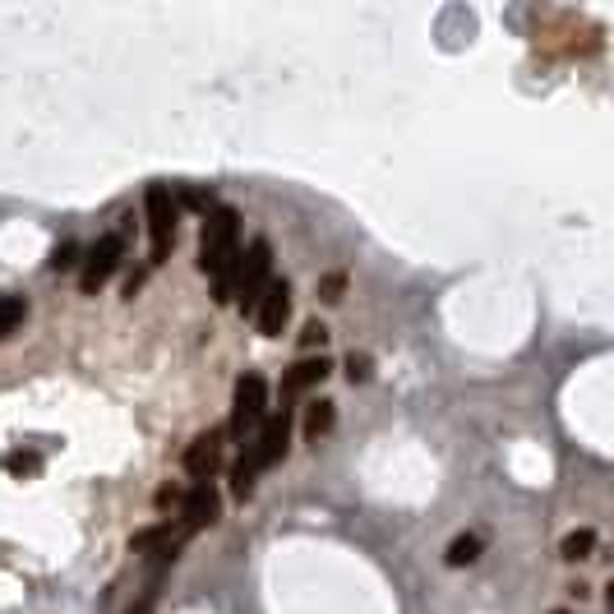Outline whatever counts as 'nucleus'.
<instances>
[{"label":"nucleus","mask_w":614,"mask_h":614,"mask_svg":"<svg viewBox=\"0 0 614 614\" xmlns=\"http://www.w3.org/2000/svg\"><path fill=\"white\" fill-rule=\"evenodd\" d=\"M240 218L236 208H212L204 236H199V268L218 287V300H231V278H236V259H240Z\"/></svg>","instance_id":"obj_1"},{"label":"nucleus","mask_w":614,"mask_h":614,"mask_svg":"<svg viewBox=\"0 0 614 614\" xmlns=\"http://www.w3.org/2000/svg\"><path fill=\"white\" fill-rule=\"evenodd\" d=\"M287 439H291V412L268 416V420L255 429V439H245L240 463L231 467V495H236V499H250V495H255L259 472H268V467L287 453Z\"/></svg>","instance_id":"obj_2"},{"label":"nucleus","mask_w":614,"mask_h":614,"mask_svg":"<svg viewBox=\"0 0 614 614\" xmlns=\"http://www.w3.org/2000/svg\"><path fill=\"white\" fill-rule=\"evenodd\" d=\"M268 268H273V250H268V240L259 236V240H250V250L236 259V278H231V296H236V305H240L245 315H255L264 287L273 283Z\"/></svg>","instance_id":"obj_3"},{"label":"nucleus","mask_w":614,"mask_h":614,"mask_svg":"<svg viewBox=\"0 0 614 614\" xmlns=\"http://www.w3.org/2000/svg\"><path fill=\"white\" fill-rule=\"evenodd\" d=\"M268 420V384L264 375H240L236 379V397H231V439H250L255 429Z\"/></svg>","instance_id":"obj_4"},{"label":"nucleus","mask_w":614,"mask_h":614,"mask_svg":"<svg viewBox=\"0 0 614 614\" xmlns=\"http://www.w3.org/2000/svg\"><path fill=\"white\" fill-rule=\"evenodd\" d=\"M143 212H148V240H152V259L148 264H162L171 255V245H176V218H180L176 195L167 186H148Z\"/></svg>","instance_id":"obj_5"},{"label":"nucleus","mask_w":614,"mask_h":614,"mask_svg":"<svg viewBox=\"0 0 614 614\" xmlns=\"http://www.w3.org/2000/svg\"><path fill=\"white\" fill-rule=\"evenodd\" d=\"M120 255H126V236H120V231L102 236V240L93 245V250H88V259H83V273H79V291H83V296L102 291V287L111 283V273L120 268Z\"/></svg>","instance_id":"obj_6"},{"label":"nucleus","mask_w":614,"mask_h":614,"mask_svg":"<svg viewBox=\"0 0 614 614\" xmlns=\"http://www.w3.org/2000/svg\"><path fill=\"white\" fill-rule=\"evenodd\" d=\"M218 508H222V499H218V489H212V481H195L186 495H180V522H176V532L180 536H195V532L212 527V522H218Z\"/></svg>","instance_id":"obj_7"},{"label":"nucleus","mask_w":614,"mask_h":614,"mask_svg":"<svg viewBox=\"0 0 614 614\" xmlns=\"http://www.w3.org/2000/svg\"><path fill=\"white\" fill-rule=\"evenodd\" d=\"M255 319H259V333H264V337H283V328H287V319H291V287L273 278V283L264 287L259 305H255Z\"/></svg>","instance_id":"obj_8"},{"label":"nucleus","mask_w":614,"mask_h":614,"mask_svg":"<svg viewBox=\"0 0 614 614\" xmlns=\"http://www.w3.org/2000/svg\"><path fill=\"white\" fill-rule=\"evenodd\" d=\"M186 472L195 476V481H212L218 476V467H222V429H204V435L186 448Z\"/></svg>","instance_id":"obj_9"},{"label":"nucleus","mask_w":614,"mask_h":614,"mask_svg":"<svg viewBox=\"0 0 614 614\" xmlns=\"http://www.w3.org/2000/svg\"><path fill=\"white\" fill-rule=\"evenodd\" d=\"M328 370H333V360H328V356H310V360H296L291 370L283 375V397H296V393H305V388L324 384V379H328Z\"/></svg>","instance_id":"obj_10"},{"label":"nucleus","mask_w":614,"mask_h":614,"mask_svg":"<svg viewBox=\"0 0 614 614\" xmlns=\"http://www.w3.org/2000/svg\"><path fill=\"white\" fill-rule=\"evenodd\" d=\"M481 549H485V541L476 536V532H467V536H457L453 545H448V568H467V564H476L481 559Z\"/></svg>","instance_id":"obj_11"},{"label":"nucleus","mask_w":614,"mask_h":614,"mask_svg":"<svg viewBox=\"0 0 614 614\" xmlns=\"http://www.w3.org/2000/svg\"><path fill=\"white\" fill-rule=\"evenodd\" d=\"M333 420H337L333 403H310V412H305V439L319 444V439L328 435V429H333Z\"/></svg>","instance_id":"obj_12"},{"label":"nucleus","mask_w":614,"mask_h":614,"mask_svg":"<svg viewBox=\"0 0 614 614\" xmlns=\"http://www.w3.org/2000/svg\"><path fill=\"white\" fill-rule=\"evenodd\" d=\"M28 319V305L23 296H0V337H14Z\"/></svg>","instance_id":"obj_13"},{"label":"nucleus","mask_w":614,"mask_h":614,"mask_svg":"<svg viewBox=\"0 0 614 614\" xmlns=\"http://www.w3.org/2000/svg\"><path fill=\"white\" fill-rule=\"evenodd\" d=\"M592 549H596V532H568L564 536V545H559V555L568 559V564H577V559H592Z\"/></svg>","instance_id":"obj_14"},{"label":"nucleus","mask_w":614,"mask_h":614,"mask_svg":"<svg viewBox=\"0 0 614 614\" xmlns=\"http://www.w3.org/2000/svg\"><path fill=\"white\" fill-rule=\"evenodd\" d=\"M38 467H42L38 453H10V457H6V472H14V476H33Z\"/></svg>","instance_id":"obj_15"},{"label":"nucleus","mask_w":614,"mask_h":614,"mask_svg":"<svg viewBox=\"0 0 614 614\" xmlns=\"http://www.w3.org/2000/svg\"><path fill=\"white\" fill-rule=\"evenodd\" d=\"M343 291H347V278H343V273H328V278L319 283V296H324L328 305H337V300H343Z\"/></svg>","instance_id":"obj_16"},{"label":"nucleus","mask_w":614,"mask_h":614,"mask_svg":"<svg viewBox=\"0 0 614 614\" xmlns=\"http://www.w3.org/2000/svg\"><path fill=\"white\" fill-rule=\"evenodd\" d=\"M300 343H305V347H324V343H328V328H324L319 319H310V324H305V333H300Z\"/></svg>","instance_id":"obj_17"},{"label":"nucleus","mask_w":614,"mask_h":614,"mask_svg":"<svg viewBox=\"0 0 614 614\" xmlns=\"http://www.w3.org/2000/svg\"><path fill=\"white\" fill-rule=\"evenodd\" d=\"M347 375H351V384L370 379V356H351V360H347Z\"/></svg>","instance_id":"obj_18"},{"label":"nucleus","mask_w":614,"mask_h":614,"mask_svg":"<svg viewBox=\"0 0 614 614\" xmlns=\"http://www.w3.org/2000/svg\"><path fill=\"white\" fill-rule=\"evenodd\" d=\"M75 255H79L75 245H66V250H56V255H51V268H70V264H75Z\"/></svg>","instance_id":"obj_19"},{"label":"nucleus","mask_w":614,"mask_h":614,"mask_svg":"<svg viewBox=\"0 0 614 614\" xmlns=\"http://www.w3.org/2000/svg\"><path fill=\"white\" fill-rule=\"evenodd\" d=\"M130 614H152V596H143V601H139V605H135Z\"/></svg>","instance_id":"obj_20"},{"label":"nucleus","mask_w":614,"mask_h":614,"mask_svg":"<svg viewBox=\"0 0 614 614\" xmlns=\"http://www.w3.org/2000/svg\"><path fill=\"white\" fill-rule=\"evenodd\" d=\"M549 614H568V610H549Z\"/></svg>","instance_id":"obj_21"}]
</instances>
